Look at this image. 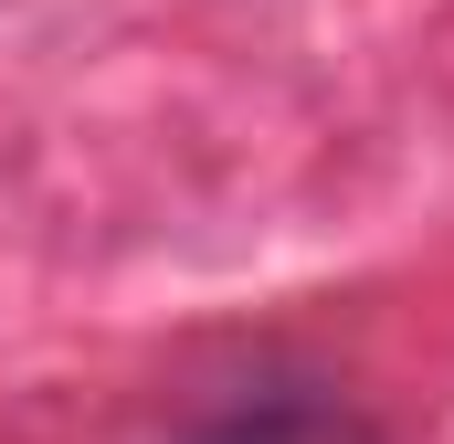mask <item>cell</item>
Listing matches in <instances>:
<instances>
[{
  "label": "cell",
  "instance_id": "cell-1",
  "mask_svg": "<svg viewBox=\"0 0 454 444\" xmlns=\"http://www.w3.org/2000/svg\"><path fill=\"white\" fill-rule=\"evenodd\" d=\"M180 444H391V434L328 381H254V392L212 402Z\"/></svg>",
  "mask_w": 454,
  "mask_h": 444
}]
</instances>
